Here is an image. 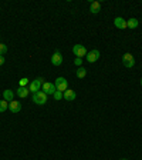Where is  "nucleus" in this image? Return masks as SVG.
<instances>
[{"label": "nucleus", "mask_w": 142, "mask_h": 160, "mask_svg": "<svg viewBox=\"0 0 142 160\" xmlns=\"http://www.w3.org/2000/svg\"><path fill=\"white\" fill-rule=\"evenodd\" d=\"M73 53L77 56V57H84V56H87V49H85V46H82V45H75L73 47Z\"/></svg>", "instance_id": "5"}, {"label": "nucleus", "mask_w": 142, "mask_h": 160, "mask_svg": "<svg viewBox=\"0 0 142 160\" xmlns=\"http://www.w3.org/2000/svg\"><path fill=\"white\" fill-rule=\"evenodd\" d=\"M43 83H44V79L43 77H37L36 80H33V82H30V84H28V90H30V93H37V92H40V89L43 87Z\"/></svg>", "instance_id": "1"}, {"label": "nucleus", "mask_w": 142, "mask_h": 160, "mask_svg": "<svg viewBox=\"0 0 142 160\" xmlns=\"http://www.w3.org/2000/svg\"><path fill=\"white\" fill-rule=\"evenodd\" d=\"M75 97H77V95H75V92L71 90V89H67V90L63 93V99H65L67 102H73V100H75Z\"/></svg>", "instance_id": "10"}, {"label": "nucleus", "mask_w": 142, "mask_h": 160, "mask_svg": "<svg viewBox=\"0 0 142 160\" xmlns=\"http://www.w3.org/2000/svg\"><path fill=\"white\" fill-rule=\"evenodd\" d=\"M41 89H43V92H44L47 96H49V95L53 96L54 93L57 92L56 84H54V83H49V82H44V83H43V87H41Z\"/></svg>", "instance_id": "6"}, {"label": "nucleus", "mask_w": 142, "mask_h": 160, "mask_svg": "<svg viewBox=\"0 0 142 160\" xmlns=\"http://www.w3.org/2000/svg\"><path fill=\"white\" fill-rule=\"evenodd\" d=\"M6 52H7V46L3 45V43H0V56H3Z\"/></svg>", "instance_id": "20"}, {"label": "nucleus", "mask_w": 142, "mask_h": 160, "mask_svg": "<svg viewBox=\"0 0 142 160\" xmlns=\"http://www.w3.org/2000/svg\"><path fill=\"white\" fill-rule=\"evenodd\" d=\"M81 63H82V59L81 57H77L75 60H74V64L78 66V67H81Z\"/></svg>", "instance_id": "21"}, {"label": "nucleus", "mask_w": 142, "mask_h": 160, "mask_svg": "<svg viewBox=\"0 0 142 160\" xmlns=\"http://www.w3.org/2000/svg\"><path fill=\"white\" fill-rule=\"evenodd\" d=\"M28 93H30V90H28V87H19V89H17V92H16V95L19 96V97H21V99L27 97Z\"/></svg>", "instance_id": "14"}, {"label": "nucleus", "mask_w": 142, "mask_h": 160, "mask_svg": "<svg viewBox=\"0 0 142 160\" xmlns=\"http://www.w3.org/2000/svg\"><path fill=\"white\" fill-rule=\"evenodd\" d=\"M61 63H63V56H61L60 50H56L54 54L51 56V64L53 66H61Z\"/></svg>", "instance_id": "8"}, {"label": "nucleus", "mask_w": 142, "mask_h": 160, "mask_svg": "<svg viewBox=\"0 0 142 160\" xmlns=\"http://www.w3.org/2000/svg\"><path fill=\"white\" fill-rule=\"evenodd\" d=\"M100 10H101V3H100V2H91L89 12L94 13V14H97V13H100Z\"/></svg>", "instance_id": "13"}, {"label": "nucleus", "mask_w": 142, "mask_h": 160, "mask_svg": "<svg viewBox=\"0 0 142 160\" xmlns=\"http://www.w3.org/2000/svg\"><path fill=\"white\" fill-rule=\"evenodd\" d=\"M9 110L12 113H19L21 110V103L17 102V100H13V102L9 103Z\"/></svg>", "instance_id": "9"}, {"label": "nucleus", "mask_w": 142, "mask_h": 160, "mask_svg": "<svg viewBox=\"0 0 142 160\" xmlns=\"http://www.w3.org/2000/svg\"><path fill=\"white\" fill-rule=\"evenodd\" d=\"M114 25L117 26L118 29H128V26H126V20L125 19H122V17H115V20H114Z\"/></svg>", "instance_id": "11"}, {"label": "nucleus", "mask_w": 142, "mask_h": 160, "mask_svg": "<svg viewBox=\"0 0 142 160\" xmlns=\"http://www.w3.org/2000/svg\"><path fill=\"white\" fill-rule=\"evenodd\" d=\"M122 64L125 66V67H128V69L134 67V66H135V59H134V56H132L131 53H125L124 56H122Z\"/></svg>", "instance_id": "4"}, {"label": "nucleus", "mask_w": 142, "mask_h": 160, "mask_svg": "<svg viewBox=\"0 0 142 160\" xmlns=\"http://www.w3.org/2000/svg\"><path fill=\"white\" fill-rule=\"evenodd\" d=\"M141 86H142V79H141Z\"/></svg>", "instance_id": "23"}, {"label": "nucleus", "mask_w": 142, "mask_h": 160, "mask_svg": "<svg viewBox=\"0 0 142 160\" xmlns=\"http://www.w3.org/2000/svg\"><path fill=\"white\" fill-rule=\"evenodd\" d=\"M19 84H20V87H27L28 84H30V82H28V79H27V77H23V79H20Z\"/></svg>", "instance_id": "18"}, {"label": "nucleus", "mask_w": 142, "mask_h": 160, "mask_svg": "<svg viewBox=\"0 0 142 160\" xmlns=\"http://www.w3.org/2000/svg\"><path fill=\"white\" fill-rule=\"evenodd\" d=\"M3 63H4V57H3V56H0V66L3 64Z\"/></svg>", "instance_id": "22"}, {"label": "nucleus", "mask_w": 142, "mask_h": 160, "mask_svg": "<svg viewBox=\"0 0 142 160\" xmlns=\"http://www.w3.org/2000/svg\"><path fill=\"white\" fill-rule=\"evenodd\" d=\"M33 102L36 103V104H40V106H43V104H46V103H47V95H46L44 92H37V93H34V95H33Z\"/></svg>", "instance_id": "2"}, {"label": "nucleus", "mask_w": 142, "mask_h": 160, "mask_svg": "<svg viewBox=\"0 0 142 160\" xmlns=\"http://www.w3.org/2000/svg\"><path fill=\"white\" fill-rule=\"evenodd\" d=\"M87 62H89V63H95L100 59V52H98L97 49H94V50H91V52H88L87 53Z\"/></svg>", "instance_id": "7"}, {"label": "nucleus", "mask_w": 142, "mask_h": 160, "mask_svg": "<svg viewBox=\"0 0 142 160\" xmlns=\"http://www.w3.org/2000/svg\"><path fill=\"white\" fill-rule=\"evenodd\" d=\"M126 26H128V29H137V27H138V26H139L138 19H135V17L129 19V20L126 21Z\"/></svg>", "instance_id": "15"}, {"label": "nucleus", "mask_w": 142, "mask_h": 160, "mask_svg": "<svg viewBox=\"0 0 142 160\" xmlns=\"http://www.w3.org/2000/svg\"><path fill=\"white\" fill-rule=\"evenodd\" d=\"M56 89L58 92H63L64 93L67 89H68V82H67V79H64V77H57L56 79Z\"/></svg>", "instance_id": "3"}, {"label": "nucleus", "mask_w": 142, "mask_h": 160, "mask_svg": "<svg viewBox=\"0 0 142 160\" xmlns=\"http://www.w3.org/2000/svg\"><path fill=\"white\" fill-rule=\"evenodd\" d=\"M121 160H128V159H121Z\"/></svg>", "instance_id": "24"}, {"label": "nucleus", "mask_w": 142, "mask_h": 160, "mask_svg": "<svg viewBox=\"0 0 142 160\" xmlns=\"http://www.w3.org/2000/svg\"><path fill=\"white\" fill-rule=\"evenodd\" d=\"M3 100H6V102H13L14 100V92L10 90V89H7V90L3 92Z\"/></svg>", "instance_id": "12"}, {"label": "nucleus", "mask_w": 142, "mask_h": 160, "mask_svg": "<svg viewBox=\"0 0 142 160\" xmlns=\"http://www.w3.org/2000/svg\"><path fill=\"white\" fill-rule=\"evenodd\" d=\"M85 76H87V70H85L82 66H81V67H78V69H77V77L78 79H84Z\"/></svg>", "instance_id": "16"}, {"label": "nucleus", "mask_w": 142, "mask_h": 160, "mask_svg": "<svg viewBox=\"0 0 142 160\" xmlns=\"http://www.w3.org/2000/svg\"><path fill=\"white\" fill-rule=\"evenodd\" d=\"M53 97H54V100H61V99H63V92H58V90H57L56 93L53 95Z\"/></svg>", "instance_id": "19"}, {"label": "nucleus", "mask_w": 142, "mask_h": 160, "mask_svg": "<svg viewBox=\"0 0 142 160\" xmlns=\"http://www.w3.org/2000/svg\"><path fill=\"white\" fill-rule=\"evenodd\" d=\"M7 109H9V102H6V100H0V113H4Z\"/></svg>", "instance_id": "17"}]
</instances>
